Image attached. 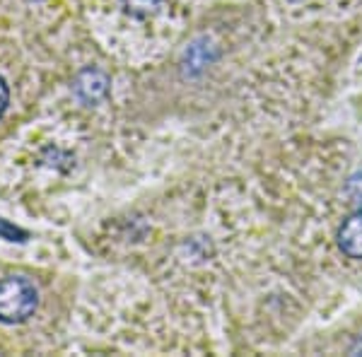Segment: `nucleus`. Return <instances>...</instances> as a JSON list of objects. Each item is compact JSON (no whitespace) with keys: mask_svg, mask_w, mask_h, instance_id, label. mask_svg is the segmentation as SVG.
<instances>
[{"mask_svg":"<svg viewBox=\"0 0 362 357\" xmlns=\"http://www.w3.org/2000/svg\"><path fill=\"white\" fill-rule=\"evenodd\" d=\"M124 8L136 17H153L162 10L165 0H121Z\"/></svg>","mask_w":362,"mask_h":357,"instance_id":"obj_4","label":"nucleus"},{"mask_svg":"<svg viewBox=\"0 0 362 357\" xmlns=\"http://www.w3.org/2000/svg\"><path fill=\"white\" fill-rule=\"evenodd\" d=\"M8 102H10V90H8V83H5V80L0 78V116L5 114V109H8Z\"/></svg>","mask_w":362,"mask_h":357,"instance_id":"obj_7","label":"nucleus"},{"mask_svg":"<svg viewBox=\"0 0 362 357\" xmlns=\"http://www.w3.org/2000/svg\"><path fill=\"white\" fill-rule=\"evenodd\" d=\"M39 307V292L27 278L0 280V321L3 324H22Z\"/></svg>","mask_w":362,"mask_h":357,"instance_id":"obj_1","label":"nucleus"},{"mask_svg":"<svg viewBox=\"0 0 362 357\" xmlns=\"http://www.w3.org/2000/svg\"><path fill=\"white\" fill-rule=\"evenodd\" d=\"M75 92H78V97L83 99V102L95 104V102H99V99L107 97L109 78L102 73V70L87 68L78 75V80H75Z\"/></svg>","mask_w":362,"mask_h":357,"instance_id":"obj_2","label":"nucleus"},{"mask_svg":"<svg viewBox=\"0 0 362 357\" xmlns=\"http://www.w3.org/2000/svg\"><path fill=\"white\" fill-rule=\"evenodd\" d=\"M0 237L8 239V242H27L29 234L25 230H20L17 225H13V222L0 218Z\"/></svg>","mask_w":362,"mask_h":357,"instance_id":"obj_5","label":"nucleus"},{"mask_svg":"<svg viewBox=\"0 0 362 357\" xmlns=\"http://www.w3.org/2000/svg\"><path fill=\"white\" fill-rule=\"evenodd\" d=\"M338 247L350 259H362V208L355 210L348 220H343L338 230Z\"/></svg>","mask_w":362,"mask_h":357,"instance_id":"obj_3","label":"nucleus"},{"mask_svg":"<svg viewBox=\"0 0 362 357\" xmlns=\"http://www.w3.org/2000/svg\"><path fill=\"white\" fill-rule=\"evenodd\" d=\"M348 198L355 203L358 208H362V172L353 174V177L348 179Z\"/></svg>","mask_w":362,"mask_h":357,"instance_id":"obj_6","label":"nucleus"}]
</instances>
